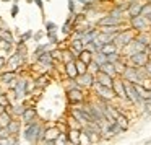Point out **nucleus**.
Returning a JSON list of instances; mask_svg holds the SVG:
<instances>
[{
  "instance_id": "obj_17",
  "label": "nucleus",
  "mask_w": 151,
  "mask_h": 145,
  "mask_svg": "<svg viewBox=\"0 0 151 145\" xmlns=\"http://www.w3.org/2000/svg\"><path fill=\"white\" fill-rule=\"evenodd\" d=\"M120 23H122V20L117 17H114V15H107V17H104L102 20H99V25H101V26H119Z\"/></svg>"
},
{
  "instance_id": "obj_12",
  "label": "nucleus",
  "mask_w": 151,
  "mask_h": 145,
  "mask_svg": "<svg viewBox=\"0 0 151 145\" xmlns=\"http://www.w3.org/2000/svg\"><path fill=\"white\" fill-rule=\"evenodd\" d=\"M122 75H124V78L127 80V82H130V83H138V82L141 83V78H140V75H138L137 67H132V69H127V67H125V70L122 72Z\"/></svg>"
},
{
  "instance_id": "obj_15",
  "label": "nucleus",
  "mask_w": 151,
  "mask_h": 145,
  "mask_svg": "<svg viewBox=\"0 0 151 145\" xmlns=\"http://www.w3.org/2000/svg\"><path fill=\"white\" fill-rule=\"evenodd\" d=\"M112 90H114L115 96H120V98L127 99V95H125V88H124V80H112Z\"/></svg>"
},
{
  "instance_id": "obj_46",
  "label": "nucleus",
  "mask_w": 151,
  "mask_h": 145,
  "mask_svg": "<svg viewBox=\"0 0 151 145\" xmlns=\"http://www.w3.org/2000/svg\"><path fill=\"white\" fill-rule=\"evenodd\" d=\"M57 127H59L60 132H63V134H67V130H68V125H67V122H57Z\"/></svg>"
},
{
  "instance_id": "obj_18",
  "label": "nucleus",
  "mask_w": 151,
  "mask_h": 145,
  "mask_svg": "<svg viewBox=\"0 0 151 145\" xmlns=\"http://www.w3.org/2000/svg\"><path fill=\"white\" fill-rule=\"evenodd\" d=\"M65 73L70 80H75L76 75H78V70H76L75 60H70V62H65Z\"/></svg>"
},
{
  "instance_id": "obj_1",
  "label": "nucleus",
  "mask_w": 151,
  "mask_h": 145,
  "mask_svg": "<svg viewBox=\"0 0 151 145\" xmlns=\"http://www.w3.org/2000/svg\"><path fill=\"white\" fill-rule=\"evenodd\" d=\"M39 121H33L29 122V124L24 125V132H23V137L26 142H29V144H36V138H37V132H39Z\"/></svg>"
},
{
  "instance_id": "obj_40",
  "label": "nucleus",
  "mask_w": 151,
  "mask_h": 145,
  "mask_svg": "<svg viewBox=\"0 0 151 145\" xmlns=\"http://www.w3.org/2000/svg\"><path fill=\"white\" fill-rule=\"evenodd\" d=\"M137 39L140 41V43H143L145 46H148V44H150V41H151V38H150V36H146V34H138Z\"/></svg>"
},
{
  "instance_id": "obj_43",
  "label": "nucleus",
  "mask_w": 151,
  "mask_h": 145,
  "mask_svg": "<svg viewBox=\"0 0 151 145\" xmlns=\"http://www.w3.org/2000/svg\"><path fill=\"white\" fill-rule=\"evenodd\" d=\"M36 88V85H34L33 80H26V95H31V91Z\"/></svg>"
},
{
  "instance_id": "obj_26",
  "label": "nucleus",
  "mask_w": 151,
  "mask_h": 145,
  "mask_svg": "<svg viewBox=\"0 0 151 145\" xmlns=\"http://www.w3.org/2000/svg\"><path fill=\"white\" fill-rule=\"evenodd\" d=\"M98 51H101L102 54H112V52H117V47H115V44H114V41H111V43H106V44H102L101 47H99Z\"/></svg>"
},
{
  "instance_id": "obj_36",
  "label": "nucleus",
  "mask_w": 151,
  "mask_h": 145,
  "mask_svg": "<svg viewBox=\"0 0 151 145\" xmlns=\"http://www.w3.org/2000/svg\"><path fill=\"white\" fill-rule=\"evenodd\" d=\"M12 47H13V44L12 43H8V41H5V39H0V49H4V51H12Z\"/></svg>"
},
{
  "instance_id": "obj_27",
  "label": "nucleus",
  "mask_w": 151,
  "mask_h": 145,
  "mask_svg": "<svg viewBox=\"0 0 151 145\" xmlns=\"http://www.w3.org/2000/svg\"><path fill=\"white\" fill-rule=\"evenodd\" d=\"M78 59L88 65V64L93 60V52H89L88 49H85V47H83V51H80V54H78Z\"/></svg>"
},
{
  "instance_id": "obj_41",
  "label": "nucleus",
  "mask_w": 151,
  "mask_h": 145,
  "mask_svg": "<svg viewBox=\"0 0 151 145\" xmlns=\"http://www.w3.org/2000/svg\"><path fill=\"white\" fill-rule=\"evenodd\" d=\"M24 108H26V106H23V104H18V106H15V108H12V112H13L15 116H21V112L24 111Z\"/></svg>"
},
{
  "instance_id": "obj_33",
  "label": "nucleus",
  "mask_w": 151,
  "mask_h": 145,
  "mask_svg": "<svg viewBox=\"0 0 151 145\" xmlns=\"http://www.w3.org/2000/svg\"><path fill=\"white\" fill-rule=\"evenodd\" d=\"M70 47L80 52V51H83V47H85V46H83V43H81V39H80V38H75V39L72 41V46H70Z\"/></svg>"
},
{
  "instance_id": "obj_47",
  "label": "nucleus",
  "mask_w": 151,
  "mask_h": 145,
  "mask_svg": "<svg viewBox=\"0 0 151 145\" xmlns=\"http://www.w3.org/2000/svg\"><path fill=\"white\" fill-rule=\"evenodd\" d=\"M31 36H33V33H31V31H26L24 34H21L20 41H21V43H26L28 39H31Z\"/></svg>"
},
{
  "instance_id": "obj_39",
  "label": "nucleus",
  "mask_w": 151,
  "mask_h": 145,
  "mask_svg": "<svg viewBox=\"0 0 151 145\" xmlns=\"http://www.w3.org/2000/svg\"><path fill=\"white\" fill-rule=\"evenodd\" d=\"M49 52H50V56H52L54 60H62V51L54 49V51H49Z\"/></svg>"
},
{
  "instance_id": "obj_20",
  "label": "nucleus",
  "mask_w": 151,
  "mask_h": 145,
  "mask_svg": "<svg viewBox=\"0 0 151 145\" xmlns=\"http://www.w3.org/2000/svg\"><path fill=\"white\" fill-rule=\"evenodd\" d=\"M7 129H8V134L10 135H18L20 130H21V121H17V119L13 117L10 122H8Z\"/></svg>"
},
{
  "instance_id": "obj_13",
  "label": "nucleus",
  "mask_w": 151,
  "mask_h": 145,
  "mask_svg": "<svg viewBox=\"0 0 151 145\" xmlns=\"http://www.w3.org/2000/svg\"><path fill=\"white\" fill-rule=\"evenodd\" d=\"M36 119H37V111L34 108H24V111L21 112V121H23L24 125L36 121Z\"/></svg>"
},
{
  "instance_id": "obj_5",
  "label": "nucleus",
  "mask_w": 151,
  "mask_h": 145,
  "mask_svg": "<svg viewBox=\"0 0 151 145\" xmlns=\"http://www.w3.org/2000/svg\"><path fill=\"white\" fill-rule=\"evenodd\" d=\"M148 60H150V56H148L145 51L130 54V64H132V67H140V69H143V67L146 65Z\"/></svg>"
},
{
  "instance_id": "obj_25",
  "label": "nucleus",
  "mask_w": 151,
  "mask_h": 145,
  "mask_svg": "<svg viewBox=\"0 0 151 145\" xmlns=\"http://www.w3.org/2000/svg\"><path fill=\"white\" fill-rule=\"evenodd\" d=\"M50 82V77L47 75V73H42L41 77H37L36 80H34V85H36V88H44V86H47Z\"/></svg>"
},
{
  "instance_id": "obj_3",
  "label": "nucleus",
  "mask_w": 151,
  "mask_h": 145,
  "mask_svg": "<svg viewBox=\"0 0 151 145\" xmlns=\"http://www.w3.org/2000/svg\"><path fill=\"white\" fill-rule=\"evenodd\" d=\"M23 64H24V56H21L18 51H15V52L8 57L7 64H5V67H7L5 70H18Z\"/></svg>"
},
{
  "instance_id": "obj_38",
  "label": "nucleus",
  "mask_w": 151,
  "mask_h": 145,
  "mask_svg": "<svg viewBox=\"0 0 151 145\" xmlns=\"http://www.w3.org/2000/svg\"><path fill=\"white\" fill-rule=\"evenodd\" d=\"M114 67H115V72L117 73H122L125 70V65H124V62H122L120 59H119L117 62H114Z\"/></svg>"
},
{
  "instance_id": "obj_14",
  "label": "nucleus",
  "mask_w": 151,
  "mask_h": 145,
  "mask_svg": "<svg viewBox=\"0 0 151 145\" xmlns=\"http://www.w3.org/2000/svg\"><path fill=\"white\" fill-rule=\"evenodd\" d=\"M15 98L21 99L23 96H26V80L24 78H18L17 85H15Z\"/></svg>"
},
{
  "instance_id": "obj_34",
  "label": "nucleus",
  "mask_w": 151,
  "mask_h": 145,
  "mask_svg": "<svg viewBox=\"0 0 151 145\" xmlns=\"http://www.w3.org/2000/svg\"><path fill=\"white\" fill-rule=\"evenodd\" d=\"M10 104V99H8V95L7 93H0V106H2V108H7V106Z\"/></svg>"
},
{
  "instance_id": "obj_59",
  "label": "nucleus",
  "mask_w": 151,
  "mask_h": 145,
  "mask_svg": "<svg viewBox=\"0 0 151 145\" xmlns=\"http://www.w3.org/2000/svg\"><path fill=\"white\" fill-rule=\"evenodd\" d=\"M0 39H2V38H0Z\"/></svg>"
},
{
  "instance_id": "obj_48",
  "label": "nucleus",
  "mask_w": 151,
  "mask_h": 145,
  "mask_svg": "<svg viewBox=\"0 0 151 145\" xmlns=\"http://www.w3.org/2000/svg\"><path fill=\"white\" fill-rule=\"evenodd\" d=\"M46 30H47V33H49V31H55L57 30V25L52 23V21H47V23H46Z\"/></svg>"
},
{
  "instance_id": "obj_52",
  "label": "nucleus",
  "mask_w": 151,
  "mask_h": 145,
  "mask_svg": "<svg viewBox=\"0 0 151 145\" xmlns=\"http://www.w3.org/2000/svg\"><path fill=\"white\" fill-rule=\"evenodd\" d=\"M5 64H7V59H5V57H2V56H0V72H2V70L5 69Z\"/></svg>"
},
{
  "instance_id": "obj_30",
  "label": "nucleus",
  "mask_w": 151,
  "mask_h": 145,
  "mask_svg": "<svg viewBox=\"0 0 151 145\" xmlns=\"http://www.w3.org/2000/svg\"><path fill=\"white\" fill-rule=\"evenodd\" d=\"M0 38L2 39H5V41H8V43H12V44H15V39H13V34L10 33L8 30H4V31H0Z\"/></svg>"
},
{
  "instance_id": "obj_19",
  "label": "nucleus",
  "mask_w": 151,
  "mask_h": 145,
  "mask_svg": "<svg viewBox=\"0 0 151 145\" xmlns=\"http://www.w3.org/2000/svg\"><path fill=\"white\" fill-rule=\"evenodd\" d=\"M141 8H143V4H140V2H130V5H128V8H127L130 18L141 15Z\"/></svg>"
},
{
  "instance_id": "obj_16",
  "label": "nucleus",
  "mask_w": 151,
  "mask_h": 145,
  "mask_svg": "<svg viewBox=\"0 0 151 145\" xmlns=\"http://www.w3.org/2000/svg\"><path fill=\"white\" fill-rule=\"evenodd\" d=\"M96 78H94V82L96 83H99V85H104V86H112V77H109L107 73H104V72H101V70H99L98 73H96Z\"/></svg>"
},
{
  "instance_id": "obj_57",
  "label": "nucleus",
  "mask_w": 151,
  "mask_h": 145,
  "mask_svg": "<svg viewBox=\"0 0 151 145\" xmlns=\"http://www.w3.org/2000/svg\"><path fill=\"white\" fill-rule=\"evenodd\" d=\"M148 47H150V49H151V41H150V44H148Z\"/></svg>"
},
{
  "instance_id": "obj_37",
  "label": "nucleus",
  "mask_w": 151,
  "mask_h": 145,
  "mask_svg": "<svg viewBox=\"0 0 151 145\" xmlns=\"http://www.w3.org/2000/svg\"><path fill=\"white\" fill-rule=\"evenodd\" d=\"M47 38H49L50 44H54V46H57V43H59V39H57V34H55V31H49V33H47Z\"/></svg>"
},
{
  "instance_id": "obj_55",
  "label": "nucleus",
  "mask_w": 151,
  "mask_h": 145,
  "mask_svg": "<svg viewBox=\"0 0 151 145\" xmlns=\"http://www.w3.org/2000/svg\"><path fill=\"white\" fill-rule=\"evenodd\" d=\"M34 4H36L37 7L41 8V10H42V7H44V5H42V0H34Z\"/></svg>"
},
{
  "instance_id": "obj_6",
  "label": "nucleus",
  "mask_w": 151,
  "mask_h": 145,
  "mask_svg": "<svg viewBox=\"0 0 151 145\" xmlns=\"http://www.w3.org/2000/svg\"><path fill=\"white\" fill-rule=\"evenodd\" d=\"M132 39H135V36H133L132 31H119V33L115 34V38H114V44H115V46L125 47Z\"/></svg>"
},
{
  "instance_id": "obj_2",
  "label": "nucleus",
  "mask_w": 151,
  "mask_h": 145,
  "mask_svg": "<svg viewBox=\"0 0 151 145\" xmlns=\"http://www.w3.org/2000/svg\"><path fill=\"white\" fill-rule=\"evenodd\" d=\"M94 90H96V95L99 96V99H104V101H111V99L115 98V93L112 90V86H104V85H99V83H94Z\"/></svg>"
},
{
  "instance_id": "obj_54",
  "label": "nucleus",
  "mask_w": 151,
  "mask_h": 145,
  "mask_svg": "<svg viewBox=\"0 0 151 145\" xmlns=\"http://www.w3.org/2000/svg\"><path fill=\"white\" fill-rule=\"evenodd\" d=\"M78 2H81L85 7H91V4H93V0H78Z\"/></svg>"
},
{
  "instance_id": "obj_42",
  "label": "nucleus",
  "mask_w": 151,
  "mask_h": 145,
  "mask_svg": "<svg viewBox=\"0 0 151 145\" xmlns=\"http://www.w3.org/2000/svg\"><path fill=\"white\" fill-rule=\"evenodd\" d=\"M44 130H46V127H42V125H41V127H39V132H37L36 144H42V140H44Z\"/></svg>"
},
{
  "instance_id": "obj_58",
  "label": "nucleus",
  "mask_w": 151,
  "mask_h": 145,
  "mask_svg": "<svg viewBox=\"0 0 151 145\" xmlns=\"http://www.w3.org/2000/svg\"><path fill=\"white\" fill-rule=\"evenodd\" d=\"M2 109H4V108H2V106H0V111H2Z\"/></svg>"
},
{
  "instance_id": "obj_22",
  "label": "nucleus",
  "mask_w": 151,
  "mask_h": 145,
  "mask_svg": "<svg viewBox=\"0 0 151 145\" xmlns=\"http://www.w3.org/2000/svg\"><path fill=\"white\" fill-rule=\"evenodd\" d=\"M99 70H101V72H104V73H107L109 77H112V78H115V75H117V72H115V67H114V64H112V62H104V64H101V65H99Z\"/></svg>"
},
{
  "instance_id": "obj_45",
  "label": "nucleus",
  "mask_w": 151,
  "mask_h": 145,
  "mask_svg": "<svg viewBox=\"0 0 151 145\" xmlns=\"http://www.w3.org/2000/svg\"><path fill=\"white\" fill-rule=\"evenodd\" d=\"M78 144H89V138L85 132H80V138H78Z\"/></svg>"
},
{
  "instance_id": "obj_11",
  "label": "nucleus",
  "mask_w": 151,
  "mask_h": 145,
  "mask_svg": "<svg viewBox=\"0 0 151 145\" xmlns=\"http://www.w3.org/2000/svg\"><path fill=\"white\" fill-rule=\"evenodd\" d=\"M60 135V130L57 125H54V127H46V130H44V144H54L55 142V138Z\"/></svg>"
},
{
  "instance_id": "obj_35",
  "label": "nucleus",
  "mask_w": 151,
  "mask_h": 145,
  "mask_svg": "<svg viewBox=\"0 0 151 145\" xmlns=\"http://www.w3.org/2000/svg\"><path fill=\"white\" fill-rule=\"evenodd\" d=\"M75 65H76V70H78V75H80V73H85L86 72V64L81 62L80 59L75 60Z\"/></svg>"
},
{
  "instance_id": "obj_44",
  "label": "nucleus",
  "mask_w": 151,
  "mask_h": 145,
  "mask_svg": "<svg viewBox=\"0 0 151 145\" xmlns=\"http://www.w3.org/2000/svg\"><path fill=\"white\" fill-rule=\"evenodd\" d=\"M106 57H107V62H112V64H114V62H117V60L120 59V57H119V54H117V52L107 54V56H106Z\"/></svg>"
},
{
  "instance_id": "obj_7",
  "label": "nucleus",
  "mask_w": 151,
  "mask_h": 145,
  "mask_svg": "<svg viewBox=\"0 0 151 145\" xmlns=\"http://www.w3.org/2000/svg\"><path fill=\"white\" fill-rule=\"evenodd\" d=\"M67 96H68V101L73 103V104H78V103L85 101V96H83V91L80 90V86H72V88L67 90Z\"/></svg>"
},
{
  "instance_id": "obj_8",
  "label": "nucleus",
  "mask_w": 151,
  "mask_h": 145,
  "mask_svg": "<svg viewBox=\"0 0 151 145\" xmlns=\"http://www.w3.org/2000/svg\"><path fill=\"white\" fill-rule=\"evenodd\" d=\"M76 83H78L80 86H86V88H91L93 85H94V75L93 73H89L88 70H86L85 73H80V75H76Z\"/></svg>"
},
{
  "instance_id": "obj_9",
  "label": "nucleus",
  "mask_w": 151,
  "mask_h": 145,
  "mask_svg": "<svg viewBox=\"0 0 151 145\" xmlns=\"http://www.w3.org/2000/svg\"><path fill=\"white\" fill-rule=\"evenodd\" d=\"M132 28L137 31H146L148 30V20L143 15H138V17H132Z\"/></svg>"
},
{
  "instance_id": "obj_29",
  "label": "nucleus",
  "mask_w": 151,
  "mask_h": 145,
  "mask_svg": "<svg viewBox=\"0 0 151 145\" xmlns=\"http://www.w3.org/2000/svg\"><path fill=\"white\" fill-rule=\"evenodd\" d=\"M86 70H88L89 73H93V75H96V73L99 72V64L96 62V60H91V62L86 65Z\"/></svg>"
},
{
  "instance_id": "obj_21",
  "label": "nucleus",
  "mask_w": 151,
  "mask_h": 145,
  "mask_svg": "<svg viewBox=\"0 0 151 145\" xmlns=\"http://www.w3.org/2000/svg\"><path fill=\"white\" fill-rule=\"evenodd\" d=\"M17 77H18L17 70H4V72L0 73V82L7 85V83H10L12 80L17 78Z\"/></svg>"
},
{
  "instance_id": "obj_28",
  "label": "nucleus",
  "mask_w": 151,
  "mask_h": 145,
  "mask_svg": "<svg viewBox=\"0 0 151 145\" xmlns=\"http://www.w3.org/2000/svg\"><path fill=\"white\" fill-rule=\"evenodd\" d=\"M115 122H117V125L120 127V130H125V129L128 127V119L125 117L124 114H120V112L115 116Z\"/></svg>"
},
{
  "instance_id": "obj_31",
  "label": "nucleus",
  "mask_w": 151,
  "mask_h": 145,
  "mask_svg": "<svg viewBox=\"0 0 151 145\" xmlns=\"http://www.w3.org/2000/svg\"><path fill=\"white\" fill-rule=\"evenodd\" d=\"M93 60H96V62L101 65V64H104V62H107V57H106V54H102L101 51H96V56L93 57Z\"/></svg>"
},
{
  "instance_id": "obj_32",
  "label": "nucleus",
  "mask_w": 151,
  "mask_h": 145,
  "mask_svg": "<svg viewBox=\"0 0 151 145\" xmlns=\"http://www.w3.org/2000/svg\"><path fill=\"white\" fill-rule=\"evenodd\" d=\"M67 125H68V129H81V122H78L73 116L67 121Z\"/></svg>"
},
{
  "instance_id": "obj_49",
  "label": "nucleus",
  "mask_w": 151,
  "mask_h": 145,
  "mask_svg": "<svg viewBox=\"0 0 151 145\" xmlns=\"http://www.w3.org/2000/svg\"><path fill=\"white\" fill-rule=\"evenodd\" d=\"M70 23H72V20H67V23L63 25V28H62V33H70Z\"/></svg>"
},
{
  "instance_id": "obj_56",
  "label": "nucleus",
  "mask_w": 151,
  "mask_h": 145,
  "mask_svg": "<svg viewBox=\"0 0 151 145\" xmlns=\"http://www.w3.org/2000/svg\"><path fill=\"white\" fill-rule=\"evenodd\" d=\"M42 36H44V33H37L36 36H34V39H36V41H39V39H41V38H42Z\"/></svg>"
},
{
  "instance_id": "obj_50",
  "label": "nucleus",
  "mask_w": 151,
  "mask_h": 145,
  "mask_svg": "<svg viewBox=\"0 0 151 145\" xmlns=\"http://www.w3.org/2000/svg\"><path fill=\"white\" fill-rule=\"evenodd\" d=\"M75 7H76V5H75V0H68V10L72 12V13L75 12Z\"/></svg>"
},
{
  "instance_id": "obj_4",
  "label": "nucleus",
  "mask_w": 151,
  "mask_h": 145,
  "mask_svg": "<svg viewBox=\"0 0 151 145\" xmlns=\"http://www.w3.org/2000/svg\"><path fill=\"white\" fill-rule=\"evenodd\" d=\"M124 88H125V95H127V99L132 103H135V104H138V103H141L143 99L140 98V95H138V91L135 90V83H130L125 80L124 82Z\"/></svg>"
},
{
  "instance_id": "obj_53",
  "label": "nucleus",
  "mask_w": 151,
  "mask_h": 145,
  "mask_svg": "<svg viewBox=\"0 0 151 145\" xmlns=\"http://www.w3.org/2000/svg\"><path fill=\"white\" fill-rule=\"evenodd\" d=\"M145 69H146V73H148V77H151V60H148V62H146V65H145Z\"/></svg>"
},
{
  "instance_id": "obj_10",
  "label": "nucleus",
  "mask_w": 151,
  "mask_h": 145,
  "mask_svg": "<svg viewBox=\"0 0 151 145\" xmlns=\"http://www.w3.org/2000/svg\"><path fill=\"white\" fill-rule=\"evenodd\" d=\"M36 60L41 64V65L49 67V69H52V67H54V64H55V60L52 59V56H50V52H49V51H42L41 54H37V56H36Z\"/></svg>"
},
{
  "instance_id": "obj_24",
  "label": "nucleus",
  "mask_w": 151,
  "mask_h": 145,
  "mask_svg": "<svg viewBox=\"0 0 151 145\" xmlns=\"http://www.w3.org/2000/svg\"><path fill=\"white\" fill-rule=\"evenodd\" d=\"M13 119V116H12V112L5 111V109H2L0 111V127H7L8 122Z\"/></svg>"
},
{
  "instance_id": "obj_23",
  "label": "nucleus",
  "mask_w": 151,
  "mask_h": 145,
  "mask_svg": "<svg viewBox=\"0 0 151 145\" xmlns=\"http://www.w3.org/2000/svg\"><path fill=\"white\" fill-rule=\"evenodd\" d=\"M80 129H68L67 130V138H68V144H78L80 138Z\"/></svg>"
},
{
  "instance_id": "obj_51",
  "label": "nucleus",
  "mask_w": 151,
  "mask_h": 145,
  "mask_svg": "<svg viewBox=\"0 0 151 145\" xmlns=\"http://www.w3.org/2000/svg\"><path fill=\"white\" fill-rule=\"evenodd\" d=\"M18 12H20V8H18V5L15 4L13 7H12V17H17V15H18Z\"/></svg>"
}]
</instances>
